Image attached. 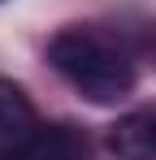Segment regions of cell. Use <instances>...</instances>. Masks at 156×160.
Segmentation results:
<instances>
[{
  "instance_id": "obj_1",
  "label": "cell",
  "mask_w": 156,
  "mask_h": 160,
  "mask_svg": "<svg viewBox=\"0 0 156 160\" xmlns=\"http://www.w3.org/2000/svg\"><path fill=\"white\" fill-rule=\"evenodd\" d=\"M48 61L61 78L91 104H117L134 91V61L130 52L96 26H65L52 35Z\"/></svg>"
},
{
  "instance_id": "obj_2",
  "label": "cell",
  "mask_w": 156,
  "mask_h": 160,
  "mask_svg": "<svg viewBox=\"0 0 156 160\" xmlns=\"http://www.w3.org/2000/svg\"><path fill=\"white\" fill-rule=\"evenodd\" d=\"M87 134H78L74 126H35V134L4 160H87Z\"/></svg>"
},
{
  "instance_id": "obj_3",
  "label": "cell",
  "mask_w": 156,
  "mask_h": 160,
  "mask_svg": "<svg viewBox=\"0 0 156 160\" xmlns=\"http://www.w3.org/2000/svg\"><path fill=\"white\" fill-rule=\"evenodd\" d=\"M108 152L117 160H156V108H134L108 130Z\"/></svg>"
},
{
  "instance_id": "obj_4",
  "label": "cell",
  "mask_w": 156,
  "mask_h": 160,
  "mask_svg": "<svg viewBox=\"0 0 156 160\" xmlns=\"http://www.w3.org/2000/svg\"><path fill=\"white\" fill-rule=\"evenodd\" d=\"M35 108L26 100V91L18 82H4L0 78V160L9 156L13 147H22L26 138L35 134Z\"/></svg>"
}]
</instances>
